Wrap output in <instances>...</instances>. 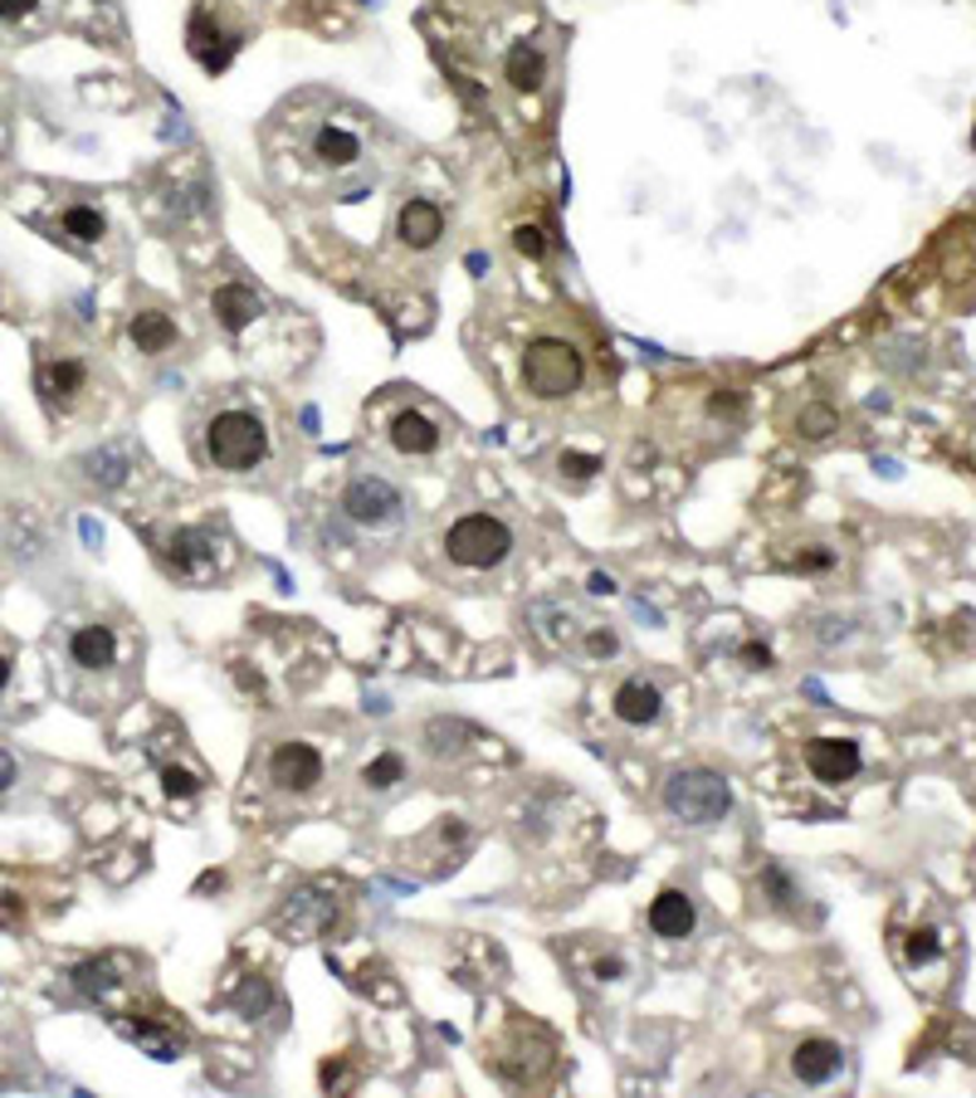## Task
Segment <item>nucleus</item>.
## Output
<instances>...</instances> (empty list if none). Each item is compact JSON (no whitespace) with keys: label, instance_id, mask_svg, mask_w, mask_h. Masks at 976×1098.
Returning <instances> with one entry per match:
<instances>
[{"label":"nucleus","instance_id":"0eeeda50","mask_svg":"<svg viewBox=\"0 0 976 1098\" xmlns=\"http://www.w3.org/2000/svg\"><path fill=\"white\" fill-rule=\"evenodd\" d=\"M269 776L283 792H313L323 782V752L308 743H283L274 757H269Z\"/></svg>","mask_w":976,"mask_h":1098},{"label":"nucleus","instance_id":"473e14b6","mask_svg":"<svg viewBox=\"0 0 976 1098\" xmlns=\"http://www.w3.org/2000/svg\"><path fill=\"white\" fill-rule=\"evenodd\" d=\"M586 655L591 659H611L615 655V635L611 631H591L586 635Z\"/></svg>","mask_w":976,"mask_h":1098},{"label":"nucleus","instance_id":"f257e3e1","mask_svg":"<svg viewBox=\"0 0 976 1098\" xmlns=\"http://www.w3.org/2000/svg\"><path fill=\"white\" fill-rule=\"evenodd\" d=\"M269 454V430L254 411H220L205 425V460L225 474H244Z\"/></svg>","mask_w":976,"mask_h":1098},{"label":"nucleus","instance_id":"a878e982","mask_svg":"<svg viewBox=\"0 0 976 1098\" xmlns=\"http://www.w3.org/2000/svg\"><path fill=\"white\" fill-rule=\"evenodd\" d=\"M401 757H391V752H386V757H376V762H366V772H362V782L366 786H376V792H386V786H395V782H401Z\"/></svg>","mask_w":976,"mask_h":1098},{"label":"nucleus","instance_id":"79ce46f5","mask_svg":"<svg viewBox=\"0 0 976 1098\" xmlns=\"http://www.w3.org/2000/svg\"><path fill=\"white\" fill-rule=\"evenodd\" d=\"M972 147H976V132H972Z\"/></svg>","mask_w":976,"mask_h":1098},{"label":"nucleus","instance_id":"20e7f679","mask_svg":"<svg viewBox=\"0 0 976 1098\" xmlns=\"http://www.w3.org/2000/svg\"><path fill=\"white\" fill-rule=\"evenodd\" d=\"M444 552H450L454 566H469V572H489L513 552V527L493 513H464L460 523L444 533Z\"/></svg>","mask_w":976,"mask_h":1098},{"label":"nucleus","instance_id":"9d476101","mask_svg":"<svg viewBox=\"0 0 976 1098\" xmlns=\"http://www.w3.org/2000/svg\"><path fill=\"white\" fill-rule=\"evenodd\" d=\"M332 913H338V904L323 898V894H293L289 904L279 908V928L293 933V937H323Z\"/></svg>","mask_w":976,"mask_h":1098},{"label":"nucleus","instance_id":"9b49d317","mask_svg":"<svg viewBox=\"0 0 976 1098\" xmlns=\"http://www.w3.org/2000/svg\"><path fill=\"white\" fill-rule=\"evenodd\" d=\"M845 1065V1050L835 1040H801L796 1055H791V1075L801 1084H831Z\"/></svg>","mask_w":976,"mask_h":1098},{"label":"nucleus","instance_id":"ea45409f","mask_svg":"<svg viewBox=\"0 0 976 1098\" xmlns=\"http://www.w3.org/2000/svg\"><path fill=\"white\" fill-rule=\"evenodd\" d=\"M10 782H16V762H10V757H6V752H0V792H6V786H10Z\"/></svg>","mask_w":976,"mask_h":1098},{"label":"nucleus","instance_id":"a211bd4d","mask_svg":"<svg viewBox=\"0 0 976 1098\" xmlns=\"http://www.w3.org/2000/svg\"><path fill=\"white\" fill-rule=\"evenodd\" d=\"M313 157L323 167H332V171H348V167H356V157H362V138L356 132H348V128H318L313 132Z\"/></svg>","mask_w":976,"mask_h":1098},{"label":"nucleus","instance_id":"4c0bfd02","mask_svg":"<svg viewBox=\"0 0 976 1098\" xmlns=\"http://www.w3.org/2000/svg\"><path fill=\"white\" fill-rule=\"evenodd\" d=\"M831 562H835L831 552H806V557H796V566H806V572H825Z\"/></svg>","mask_w":976,"mask_h":1098},{"label":"nucleus","instance_id":"a19ab883","mask_svg":"<svg viewBox=\"0 0 976 1098\" xmlns=\"http://www.w3.org/2000/svg\"><path fill=\"white\" fill-rule=\"evenodd\" d=\"M6 684H10V659L0 655V694H6Z\"/></svg>","mask_w":976,"mask_h":1098},{"label":"nucleus","instance_id":"5701e85b","mask_svg":"<svg viewBox=\"0 0 976 1098\" xmlns=\"http://www.w3.org/2000/svg\"><path fill=\"white\" fill-rule=\"evenodd\" d=\"M103 215L93 211V205H69L64 211V234H73L79 244H93V240H103Z\"/></svg>","mask_w":976,"mask_h":1098},{"label":"nucleus","instance_id":"6ab92c4d","mask_svg":"<svg viewBox=\"0 0 976 1098\" xmlns=\"http://www.w3.org/2000/svg\"><path fill=\"white\" fill-rule=\"evenodd\" d=\"M69 655H73V664H83V669H108L118 655V639L108 625H83V631H73V639H69Z\"/></svg>","mask_w":976,"mask_h":1098},{"label":"nucleus","instance_id":"39448f33","mask_svg":"<svg viewBox=\"0 0 976 1098\" xmlns=\"http://www.w3.org/2000/svg\"><path fill=\"white\" fill-rule=\"evenodd\" d=\"M342 513H348L352 523H362V527H391V523H401L405 498H401V488L395 484L366 474V479H352V484L342 488Z\"/></svg>","mask_w":976,"mask_h":1098},{"label":"nucleus","instance_id":"f704fd0d","mask_svg":"<svg viewBox=\"0 0 976 1098\" xmlns=\"http://www.w3.org/2000/svg\"><path fill=\"white\" fill-rule=\"evenodd\" d=\"M34 10V0H0V20H24Z\"/></svg>","mask_w":976,"mask_h":1098},{"label":"nucleus","instance_id":"2eb2a0df","mask_svg":"<svg viewBox=\"0 0 976 1098\" xmlns=\"http://www.w3.org/2000/svg\"><path fill=\"white\" fill-rule=\"evenodd\" d=\"M650 928L660 937H688L694 933V904H688V894L664 888V894L650 904Z\"/></svg>","mask_w":976,"mask_h":1098},{"label":"nucleus","instance_id":"2f4dec72","mask_svg":"<svg viewBox=\"0 0 976 1098\" xmlns=\"http://www.w3.org/2000/svg\"><path fill=\"white\" fill-rule=\"evenodd\" d=\"M762 884H767L772 888V894H776V904H791V898H796V888H791V879H786V874L782 869H767V874H762Z\"/></svg>","mask_w":976,"mask_h":1098},{"label":"nucleus","instance_id":"72a5a7b5","mask_svg":"<svg viewBox=\"0 0 976 1098\" xmlns=\"http://www.w3.org/2000/svg\"><path fill=\"white\" fill-rule=\"evenodd\" d=\"M713 415L737 421V415H743V396H737V391H718V396H713Z\"/></svg>","mask_w":976,"mask_h":1098},{"label":"nucleus","instance_id":"ddd939ff","mask_svg":"<svg viewBox=\"0 0 976 1098\" xmlns=\"http://www.w3.org/2000/svg\"><path fill=\"white\" fill-rule=\"evenodd\" d=\"M391 444L401 454H411V460H425V454L440 450V425L430 421V415H420V411H401L391 421Z\"/></svg>","mask_w":976,"mask_h":1098},{"label":"nucleus","instance_id":"412c9836","mask_svg":"<svg viewBox=\"0 0 976 1098\" xmlns=\"http://www.w3.org/2000/svg\"><path fill=\"white\" fill-rule=\"evenodd\" d=\"M128 332H132V342H138V352H147V356H162L171 342H177V323H171L167 313H132V323H128Z\"/></svg>","mask_w":976,"mask_h":1098},{"label":"nucleus","instance_id":"c9c22d12","mask_svg":"<svg viewBox=\"0 0 976 1098\" xmlns=\"http://www.w3.org/2000/svg\"><path fill=\"white\" fill-rule=\"evenodd\" d=\"M743 659L752 664V669H767V664H772V649H767V645H747Z\"/></svg>","mask_w":976,"mask_h":1098},{"label":"nucleus","instance_id":"423d86ee","mask_svg":"<svg viewBox=\"0 0 976 1098\" xmlns=\"http://www.w3.org/2000/svg\"><path fill=\"white\" fill-rule=\"evenodd\" d=\"M162 557L181 582H210V576H215V537L201 533V527H177V533L167 537Z\"/></svg>","mask_w":976,"mask_h":1098},{"label":"nucleus","instance_id":"4468645a","mask_svg":"<svg viewBox=\"0 0 976 1098\" xmlns=\"http://www.w3.org/2000/svg\"><path fill=\"white\" fill-rule=\"evenodd\" d=\"M210 308H215V318L225 332H244L259 318V293L244 289V283H220V289L210 293Z\"/></svg>","mask_w":976,"mask_h":1098},{"label":"nucleus","instance_id":"7c9ffc66","mask_svg":"<svg viewBox=\"0 0 976 1098\" xmlns=\"http://www.w3.org/2000/svg\"><path fill=\"white\" fill-rule=\"evenodd\" d=\"M557 464H562V474H572V479H591V474H596V469H601L596 454H576V450H566Z\"/></svg>","mask_w":976,"mask_h":1098},{"label":"nucleus","instance_id":"dca6fc26","mask_svg":"<svg viewBox=\"0 0 976 1098\" xmlns=\"http://www.w3.org/2000/svg\"><path fill=\"white\" fill-rule=\"evenodd\" d=\"M83 381H89V372H83V362H73V356H64V362H44L40 366V376H34V386H40V396L49 401V405H64V401H73L83 391Z\"/></svg>","mask_w":976,"mask_h":1098},{"label":"nucleus","instance_id":"bb28decb","mask_svg":"<svg viewBox=\"0 0 976 1098\" xmlns=\"http://www.w3.org/2000/svg\"><path fill=\"white\" fill-rule=\"evenodd\" d=\"M904 957H908V967H928V961H937V933H908L904 937Z\"/></svg>","mask_w":976,"mask_h":1098},{"label":"nucleus","instance_id":"6e6552de","mask_svg":"<svg viewBox=\"0 0 976 1098\" xmlns=\"http://www.w3.org/2000/svg\"><path fill=\"white\" fill-rule=\"evenodd\" d=\"M806 767L815 772V782H825V786L849 782V776L859 772V743H849V737H815L806 747Z\"/></svg>","mask_w":976,"mask_h":1098},{"label":"nucleus","instance_id":"58836bf2","mask_svg":"<svg viewBox=\"0 0 976 1098\" xmlns=\"http://www.w3.org/2000/svg\"><path fill=\"white\" fill-rule=\"evenodd\" d=\"M621 971H625V961H621V957H611V961H601V967H596V977H601V981H615V977H621Z\"/></svg>","mask_w":976,"mask_h":1098},{"label":"nucleus","instance_id":"7ed1b4c3","mask_svg":"<svg viewBox=\"0 0 976 1098\" xmlns=\"http://www.w3.org/2000/svg\"><path fill=\"white\" fill-rule=\"evenodd\" d=\"M582 372H586L582 352L562 338H537V342H527V352H523V386H527V396H537V401L572 396V391L582 386Z\"/></svg>","mask_w":976,"mask_h":1098},{"label":"nucleus","instance_id":"1a4fd4ad","mask_svg":"<svg viewBox=\"0 0 976 1098\" xmlns=\"http://www.w3.org/2000/svg\"><path fill=\"white\" fill-rule=\"evenodd\" d=\"M395 234H401L405 250H430V244H440L444 234V211L435 201H405L401 215H395Z\"/></svg>","mask_w":976,"mask_h":1098},{"label":"nucleus","instance_id":"f03ea898","mask_svg":"<svg viewBox=\"0 0 976 1098\" xmlns=\"http://www.w3.org/2000/svg\"><path fill=\"white\" fill-rule=\"evenodd\" d=\"M664 810L684 825H718L733 810V786L718 772H703V767L674 772L664 782Z\"/></svg>","mask_w":976,"mask_h":1098},{"label":"nucleus","instance_id":"393cba45","mask_svg":"<svg viewBox=\"0 0 976 1098\" xmlns=\"http://www.w3.org/2000/svg\"><path fill=\"white\" fill-rule=\"evenodd\" d=\"M796 430L806 440H825L831 430H839V415L831 411V405H806V411H801V421H796Z\"/></svg>","mask_w":976,"mask_h":1098},{"label":"nucleus","instance_id":"c85d7f7f","mask_svg":"<svg viewBox=\"0 0 976 1098\" xmlns=\"http://www.w3.org/2000/svg\"><path fill=\"white\" fill-rule=\"evenodd\" d=\"M162 786H167V796H195V792H201V776L187 772V767H167L162 772Z\"/></svg>","mask_w":976,"mask_h":1098},{"label":"nucleus","instance_id":"aec40b11","mask_svg":"<svg viewBox=\"0 0 976 1098\" xmlns=\"http://www.w3.org/2000/svg\"><path fill=\"white\" fill-rule=\"evenodd\" d=\"M503 73H509V83H513L517 93H537L542 79H547V59H542L537 44L517 40V44L509 49V64H503Z\"/></svg>","mask_w":976,"mask_h":1098},{"label":"nucleus","instance_id":"f8f14e48","mask_svg":"<svg viewBox=\"0 0 976 1098\" xmlns=\"http://www.w3.org/2000/svg\"><path fill=\"white\" fill-rule=\"evenodd\" d=\"M611 713L621 723H630V727H645V723H654L664 713V698H660V688L654 684H645V678H625V684L615 688V698H611Z\"/></svg>","mask_w":976,"mask_h":1098},{"label":"nucleus","instance_id":"4be33fe9","mask_svg":"<svg viewBox=\"0 0 976 1098\" xmlns=\"http://www.w3.org/2000/svg\"><path fill=\"white\" fill-rule=\"evenodd\" d=\"M118 1030L128 1035V1040H138L152 1059H177V1050H181L177 1035H167V1030H157V1026H128V1020H118Z\"/></svg>","mask_w":976,"mask_h":1098},{"label":"nucleus","instance_id":"cd10ccee","mask_svg":"<svg viewBox=\"0 0 976 1098\" xmlns=\"http://www.w3.org/2000/svg\"><path fill=\"white\" fill-rule=\"evenodd\" d=\"M93 479H103V484H122V479H128V454H93Z\"/></svg>","mask_w":976,"mask_h":1098},{"label":"nucleus","instance_id":"c756f323","mask_svg":"<svg viewBox=\"0 0 976 1098\" xmlns=\"http://www.w3.org/2000/svg\"><path fill=\"white\" fill-rule=\"evenodd\" d=\"M513 250L527 254V259H542V254H547V240H542L537 225H517V230H513Z\"/></svg>","mask_w":976,"mask_h":1098},{"label":"nucleus","instance_id":"b1692460","mask_svg":"<svg viewBox=\"0 0 976 1098\" xmlns=\"http://www.w3.org/2000/svg\"><path fill=\"white\" fill-rule=\"evenodd\" d=\"M73 981H79V991H89V996H108L113 991V961H83L79 971H73Z\"/></svg>","mask_w":976,"mask_h":1098},{"label":"nucleus","instance_id":"f3484780","mask_svg":"<svg viewBox=\"0 0 976 1098\" xmlns=\"http://www.w3.org/2000/svg\"><path fill=\"white\" fill-rule=\"evenodd\" d=\"M191 54L201 59V69H210V73H220L230 64V54H234V40H225V34L210 24L205 10H195L191 16Z\"/></svg>","mask_w":976,"mask_h":1098},{"label":"nucleus","instance_id":"e433bc0d","mask_svg":"<svg viewBox=\"0 0 976 1098\" xmlns=\"http://www.w3.org/2000/svg\"><path fill=\"white\" fill-rule=\"evenodd\" d=\"M586 591H591V596H615V582H611V576H605V572H591Z\"/></svg>","mask_w":976,"mask_h":1098}]
</instances>
